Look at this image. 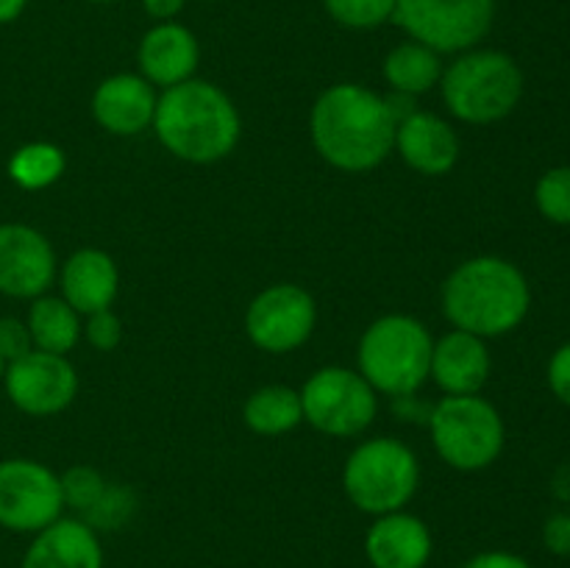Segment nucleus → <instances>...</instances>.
<instances>
[{"instance_id": "obj_5", "label": "nucleus", "mask_w": 570, "mask_h": 568, "mask_svg": "<svg viewBox=\"0 0 570 568\" xmlns=\"http://www.w3.org/2000/svg\"><path fill=\"white\" fill-rule=\"evenodd\" d=\"M434 340L417 317L384 315L360 340V373L376 393L410 395L429 379Z\"/></svg>"}, {"instance_id": "obj_26", "label": "nucleus", "mask_w": 570, "mask_h": 568, "mask_svg": "<svg viewBox=\"0 0 570 568\" xmlns=\"http://www.w3.org/2000/svg\"><path fill=\"white\" fill-rule=\"evenodd\" d=\"M334 22L354 31H367L393 20L395 0H323Z\"/></svg>"}, {"instance_id": "obj_35", "label": "nucleus", "mask_w": 570, "mask_h": 568, "mask_svg": "<svg viewBox=\"0 0 570 568\" xmlns=\"http://www.w3.org/2000/svg\"><path fill=\"white\" fill-rule=\"evenodd\" d=\"M28 6V0H0V26L17 20L22 14V9Z\"/></svg>"}, {"instance_id": "obj_15", "label": "nucleus", "mask_w": 570, "mask_h": 568, "mask_svg": "<svg viewBox=\"0 0 570 568\" xmlns=\"http://www.w3.org/2000/svg\"><path fill=\"white\" fill-rule=\"evenodd\" d=\"M200 48L195 33L181 22H159L142 37L137 50L142 78L154 87L170 89L189 81L198 70Z\"/></svg>"}, {"instance_id": "obj_23", "label": "nucleus", "mask_w": 570, "mask_h": 568, "mask_svg": "<svg viewBox=\"0 0 570 568\" xmlns=\"http://www.w3.org/2000/svg\"><path fill=\"white\" fill-rule=\"evenodd\" d=\"M243 421L250 432L276 438L287 434L304 421V404L301 393L284 384H267V388L254 390L243 407Z\"/></svg>"}, {"instance_id": "obj_10", "label": "nucleus", "mask_w": 570, "mask_h": 568, "mask_svg": "<svg viewBox=\"0 0 570 568\" xmlns=\"http://www.w3.org/2000/svg\"><path fill=\"white\" fill-rule=\"evenodd\" d=\"M61 482L48 466L26 457L0 460V527L33 532L61 518Z\"/></svg>"}, {"instance_id": "obj_19", "label": "nucleus", "mask_w": 570, "mask_h": 568, "mask_svg": "<svg viewBox=\"0 0 570 568\" xmlns=\"http://www.w3.org/2000/svg\"><path fill=\"white\" fill-rule=\"evenodd\" d=\"M22 568H104V546L81 518H56L33 535Z\"/></svg>"}, {"instance_id": "obj_13", "label": "nucleus", "mask_w": 570, "mask_h": 568, "mask_svg": "<svg viewBox=\"0 0 570 568\" xmlns=\"http://www.w3.org/2000/svg\"><path fill=\"white\" fill-rule=\"evenodd\" d=\"M56 278V254L42 232L26 223L0 226V293L39 298Z\"/></svg>"}, {"instance_id": "obj_24", "label": "nucleus", "mask_w": 570, "mask_h": 568, "mask_svg": "<svg viewBox=\"0 0 570 568\" xmlns=\"http://www.w3.org/2000/svg\"><path fill=\"white\" fill-rule=\"evenodd\" d=\"M67 159L65 150L53 143H26L11 154L9 159V178L22 189H48L65 173Z\"/></svg>"}, {"instance_id": "obj_28", "label": "nucleus", "mask_w": 570, "mask_h": 568, "mask_svg": "<svg viewBox=\"0 0 570 568\" xmlns=\"http://www.w3.org/2000/svg\"><path fill=\"white\" fill-rule=\"evenodd\" d=\"M134 507H137V499H134L131 490L106 484L98 505L89 512H83V521L92 529H120L134 516Z\"/></svg>"}, {"instance_id": "obj_27", "label": "nucleus", "mask_w": 570, "mask_h": 568, "mask_svg": "<svg viewBox=\"0 0 570 568\" xmlns=\"http://www.w3.org/2000/svg\"><path fill=\"white\" fill-rule=\"evenodd\" d=\"M61 482V499H65V507H72L78 512H89L106 490V479L100 477L98 468L92 466H72L67 468L59 477Z\"/></svg>"}, {"instance_id": "obj_30", "label": "nucleus", "mask_w": 570, "mask_h": 568, "mask_svg": "<svg viewBox=\"0 0 570 568\" xmlns=\"http://www.w3.org/2000/svg\"><path fill=\"white\" fill-rule=\"evenodd\" d=\"M31 351L33 340L26 323L20 317H0V356H3L6 365L31 354Z\"/></svg>"}, {"instance_id": "obj_18", "label": "nucleus", "mask_w": 570, "mask_h": 568, "mask_svg": "<svg viewBox=\"0 0 570 568\" xmlns=\"http://www.w3.org/2000/svg\"><path fill=\"white\" fill-rule=\"evenodd\" d=\"M365 555L373 568H426L432 532L412 512H387L365 535Z\"/></svg>"}, {"instance_id": "obj_17", "label": "nucleus", "mask_w": 570, "mask_h": 568, "mask_svg": "<svg viewBox=\"0 0 570 568\" xmlns=\"http://www.w3.org/2000/svg\"><path fill=\"white\" fill-rule=\"evenodd\" d=\"M490 365L493 362L488 343L476 334L454 329L434 340L429 379H434L445 395H476L488 384Z\"/></svg>"}, {"instance_id": "obj_14", "label": "nucleus", "mask_w": 570, "mask_h": 568, "mask_svg": "<svg viewBox=\"0 0 570 568\" xmlns=\"http://www.w3.org/2000/svg\"><path fill=\"white\" fill-rule=\"evenodd\" d=\"M154 84L134 72H117L104 78L92 92V117L100 128L117 137H137L154 126L156 115Z\"/></svg>"}, {"instance_id": "obj_32", "label": "nucleus", "mask_w": 570, "mask_h": 568, "mask_svg": "<svg viewBox=\"0 0 570 568\" xmlns=\"http://www.w3.org/2000/svg\"><path fill=\"white\" fill-rule=\"evenodd\" d=\"M543 543L551 555L570 557V512H554L546 518Z\"/></svg>"}, {"instance_id": "obj_9", "label": "nucleus", "mask_w": 570, "mask_h": 568, "mask_svg": "<svg viewBox=\"0 0 570 568\" xmlns=\"http://www.w3.org/2000/svg\"><path fill=\"white\" fill-rule=\"evenodd\" d=\"M304 421L332 438H354L373 423L379 410L376 390L360 371L328 365L312 373L301 388Z\"/></svg>"}, {"instance_id": "obj_1", "label": "nucleus", "mask_w": 570, "mask_h": 568, "mask_svg": "<svg viewBox=\"0 0 570 568\" xmlns=\"http://www.w3.org/2000/svg\"><path fill=\"white\" fill-rule=\"evenodd\" d=\"M312 143L332 167L367 173L395 148V123L387 100L362 84H334L312 106Z\"/></svg>"}, {"instance_id": "obj_3", "label": "nucleus", "mask_w": 570, "mask_h": 568, "mask_svg": "<svg viewBox=\"0 0 570 568\" xmlns=\"http://www.w3.org/2000/svg\"><path fill=\"white\" fill-rule=\"evenodd\" d=\"M154 131L178 159L212 165L237 148L243 120L234 100L217 84L189 78L165 89L156 100Z\"/></svg>"}, {"instance_id": "obj_16", "label": "nucleus", "mask_w": 570, "mask_h": 568, "mask_svg": "<svg viewBox=\"0 0 570 568\" xmlns=\"http://www.w3.org/2000/svg\"><path fill=\"white\" fill-rule=\"evenodd\" d=\"M395 150L423 176H445L460 161V137L443 117L432 111H412L395 128Z\"/></svg>"}, {"instance_id": "obj_6", "label": "nucleus", "mask_w": 570, "mask_h": 568, "mask_svg": "<svg viewBox=\"0 0 570 568\" xmlns=\"http://www.w3.org/2000/svg\"><path fill=\"white\" fill-rule=\"evenodd\" d=\"M421 466L415 451L395 438H373L356 445L343 468L345 496L367 516L404 510L417 493Z\"/></svg>"}, {"instance_id": "obj_8", "label": "nucleus", "mask_w": 570, "mask_h": 568, "mask_svg": "<svg viewBox=\"0 0 570 568\" xmlns=\"http://www.w3.org/2000/svg\"><path fill=\"white\" fill-rule=\"evenodd\" d=\"M495 0H395L393 22L443 53L473 50L493 28Z\"/></svg>"}, {"instance_id": "obj_31", "label": "nucleus", "mask_w": 570, "mask_h": 568, "mask_svg": "<svg viewBox=\"0 0 570 568\" xmlns=\"http://www.w3.org/2000/svg\"><path fill=\"white\" fill-rule=\"evenodd\" d=\"M546 376H549V388L551 393L557 395V401L570 407V343H562L560 349L551 354Z\"/></svg>"}, {"instance_id": "obj_37", "label": "nucleus", "mask_w": 570, "mask_h": 568, "mask_svg": "<svg viewBox=\"0 0 570 568\" xmlns=\"http://www.w3.org/2000/svg\"><path fill=\"white\" fill-rule=\"evenodd\" d=\"M87 3H115V0H87Z\"/></svg>"}, {"instance_id": "obj_22", "label": "nucleus", "mask_w": 570, "mask_h": 568, "mask_svg": "<svg viewBox=\"0 0 570 568\" xmlns=\"http://www.w3.org/2000/svg\"><path fill=\"white\" fill-rule=\"evenodd\" d=\"M440 78H443L440 53L415 42V39L393 48L384 59V81L390 84L393 92L417 98V95H426L429 89L438 87Z\"/></svg>"}, {"instance_id": "obj_34", "label": "nucleus", "mask_w": 570, "mask_h": 568, "mask_svg": "<svg viewBox=\"0 0 570 568\" xmlns=\"http://www.w3.org/2000/svg\"><path fill=\"white\" fill-rule=\"evenodd\" d=\"M184 6H187V0H142V9L159 22H170L173 17L181 14Z\"/></svg>"}, {"instance_id": "obj_11", "label": "nucleus", "mask_w": 570, "mask_h": 568, "mask_svg": "<svg viewBox=\"0 0 570 568\" xmlns=\"http://www.w3.org/2000/svg\"><path fill=\"white\" fill-rule=\"evenodd\" d=\"M315 298L293 282L265 287L245 312V332L250 343L267 354H287L301 349L315 332Z\"/></svg>"}, {"instance_id": "obj_33", "label": "nucleus", "mask_w": 570, "mask_h": 568, "mask_svg": "<svg viewBox=\"0 0 570 568\" xmlns=\"http://www.w3.org/2000/svg\"><path fill=\"white\" fill-rule=\"evenodd\" d=\"M462 568H532V562L523 560L521 555H512V551H482V555L471 557Z\"/></svg>"}, {"instance_id": "obj_36", "label": "nucleus", "mask_w": 570, "mask_h": 568, "mask_svg": "<svg viewBox=\"0 0 570 568\" xmlns=\"http://www.w3.org/2000/svg\"><path fill=\"white\" fill-rule=\"evenodd\" d=\"M3 373H6V362H3V356H0V379H3Z\"/></svg>"}, {"instance_id": "obj_20", "label": "nucleus", "mask_w": 570, "mask_h": 568, "mask_svg": "<svg viewBox=\"0 0 570 568\" xmlns=\"http://www.w3.org/2000/svg\"><path fill=\"white\" fill-rule=\"evenodd\" d=\"M117 290H120V271L106 251L81 248L67 256L61 265V298L78 315L111 310Z\"/></svg>"}, {"instance_id": "obj_12", "label": "nucleus", "mask_w": 570, "mask_h": 568, "mask_svg": "<svg viewBox=\"0 0 570 568\" xmlns=\"http://www.w3.org/2000/svg\"><path fill=\"white\" fill-rule=\"evenodd\" d=\"M3 384L17 410L48 418L72 404L78 393V373L67 356L33 349L31 354L6 365Z\"/></svg>"}, {"instance_id": "obj_29", "label": "nucleus", "mask_w": 570, "mask_h": 568, "mask_svg": "<svg viewBox=\"0 0 570 568\" xmlns=\"http://www.w3.org/2000/svg\"><path fill=\"white\" fill-rule=\"evenodd\" d=\"M89 345L98 351H115L122 343V323L111 310H100L87 315V326H83Z\"/></svg>"}, {"instance_id": "obj_25", "label": "nucleus", "mask_w": 570, "mask_h": 568, "mask_svg": "<svg viewBox=\"0 0 570 568\" xmlns=\"http://www.w3.org/2000/svg\"><path fill=\"white\" fill-rule=\"evenodd\" d=\"M534 204L549 223L570 226V165L549 167L534 184Z\"/></svg>"}, {"instance_id": "obj_2", "label": "nucleus", "mask_w": 570, "mask_h": 568, "mask_svg": "<svg viewBox=\"0 0 570 568\" xmlns=\"http://www.w3.org/2000/svg\"><path fill=\"white\" fill-rule=\"evenodd\" d=\"M440 298L451 326L488 340L515 332L527 321L532 287L515 262L484 254L456 265Z\"/></svg>"}, {"instance_id": "obj_7", "label": "nucleus", "mask_w": 570, "mask_h": 568, "mask_svg": "<svg viewBox=\"0 0 570 568\" xmlns=\"http://www.w3.org/2000/svg\"><path fill=\"white\" fill-rule=\"evenodd\" d=\"M434 451L456 471H482L501 457L507 429L501 412L482 395H445L429 415Z\"/></svg>"}, {"instance_id": "obj_21", "label": "nucleus", "mask_w": 570, "mask_h": 568, "mask_svg": "<svg viewBox=\"0 0 570 568\" xmlns=\"http://www.w3.org/2000/svg\"><path fill=\"white\" fill-rule=\"evenodd\" d=\"M26 326L31 332L33 349L61 356L76 349L83 332L81 315L61 295H39V298H33Z\"/></svg>"}, {"instance_id": "obj_4", "label": "nucleus", "mask_w": 570, "mask_h": 568, "mask_svg": "<svg viewBox=\"0 0 570 568\" xmlns=\"http://www.w3.org/2000/svg\"><path fill=\"white\" fill-rule=\"evenodd\" d=\"M451 115L471 126L510 117L523 98V72L510 53L465 50L440 78Z\"/></svg>"}]
</instances>
